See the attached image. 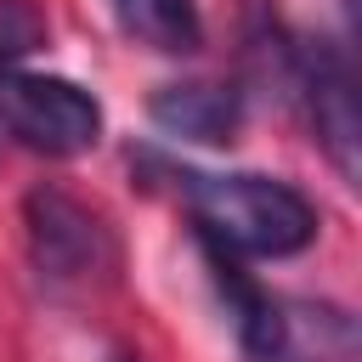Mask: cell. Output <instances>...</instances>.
I'll return each instance as SVG.
<instances>
[{"label": "cell", "mask_w": 362, "mask_h": 362, "mask_svg": "<svg viewBox=\"0 0 362 362\" xmlns=\"http://www.w3.org/2000/svg\"><path fill=\"white\" fill-rule=\"evenodd\" d=\"M147 119L164 136L181 141H232L243 124V90L238 85H215V79H181V85H158L147 102Z\"/></svg>", "instance_id": "cell-5"}, {"label": "cell", "mask_w": 362, "mask_h": 362, "mask_svg": "<svg viewBox=\"0 0 362 362\" xmlns=\"http://www.w3.org/2000/svg\"><path fill=\"white\" fill-rule=\"evenodd\" d=\"M288 85L311 113V130L334 170L345 181L362 175V102H356V68L339 45L328 40H300L288 45Z\"/></svg>", "instance_id": "cell-4"}, {"label": "cell", "mask_w": 362, "mask_h": 362, "mask_svg": "<svg viewBox=\"0 0 362 362\" xmlns=\"http://www.w3.org/2000/svg\"><path fill=\"white\" fill-rule=\"evenodd\" d=\"M0 130L17 136L28 153L79 158L102 141V102L62 74L6 68L0 74Z\"/></svg>", "instance_id": "cell-2"}, {"label": "cell", "mask_w": 362, "mask_h": 362, "mask_svg": "<svg viewBox=\"0 0 362 362\" xmlns=\"http://www.w3.org/2000/svg\"><path fill=\"white\" fill-rule=\"evenodd\" d=\"M119 362H130V356H119Z\"/></svg>", "instance_id": "cell-8"}, {"label": "cell", "mask_w": 362, "mask_h": 362, "mask_svg": "<svg viewBox=\"0 0 362 362\" xmlns=\"http://www.w3.org/2000/svg\"><path fill=\"white\" fill-rule=\"evenodd\" d=\"M124 34H136L153 51H198L204 45V23L192 0H113Z\"/></svg>", "instance_id": "cell-6"}, {"label": "cell", "mask_w": 362, "mask_h": 362, "mask_svg": "<svg viewBox=\"0 0 362 362\" xmlns=\"http://www.w3.org/2000/svg\"><path fill=\"white\" fill-rule=\"evenodd\" d=\"M45 45V11L34 0H0V74Z\"/></svg>", "instance_id": "cell-7"}, {"label": "cell", "mask_w": 362, "mask_h": 362, "mask_svg": "<svg viewBox=\"0 0 362 362\" xmlns=\"http://www.w3.org/2000/svg\"><path fill=\"white\" fill-rule=\"evenodd\" d=\"M175 192L187 198L198 238L221 255H249V260H283L300 255L317 238V209L300 187L277 175H209V170H170Z\"/></svg>", "instance_id": "cell-1"}, {"label": "cell", "mask_w": 362, "mask_h": 362, "mask_svg": "<svg viewBox=\"0 0 362 362\" xmlns=\"http://www.w3.org/2000/svg\"><path fill=\"white\" fill-rule=\"evenodd\" d=\"M23 226H28L34 272L51 288H90V283L113 277V266H119V243H113L107 221L62 187H34L23 198Z\"/></svg>", "instance_id": "cell-3"}]
</instances>
